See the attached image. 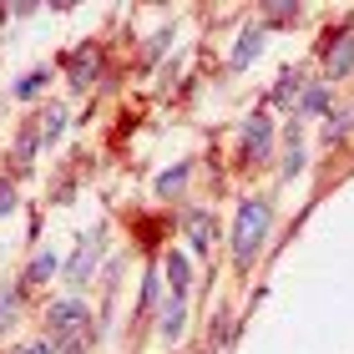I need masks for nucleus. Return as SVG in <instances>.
<instances>
[{
    "label": "nucleus",
    "instance_id": "1",
    "mask_svg": "<svg viewBox=\"0 0 354 354\" xmlns=\"http://www.w3.org/2000/svg\"><path fill=\"white\" fill-rule=\"evenodd\" d=\"M268 228V213H263V203H248L243 213H238V259H253V248H259V238Z\"/></svg>",
    "mask_w": 354,
    "mask_h": 354
},
{
    "label": "nucleus",
    "instance_id": "2",
    "mask_svg": "<svg viewBox=\"0 0 354 354\" xmlns=\"http://www.w3.org/2000/svg\"><path fill=\"white\" fill-rule=\"evenodd\" d=\"M51 324H56V329H76V324H86V304H82V299H61L56 309H51Z\"/></svg>",
    "mask_w": 354,
    "mask_h": 354
},
{
    "label": "nucleus",
    "instance_id": "3",
    "mask_svg": "<svg viewBox=\"0 0 354 354\" xmlns=\"http://www.w3.org/2000/svg\"><path fill=\"white\" fill-rule=\"evenodd\" d=\"M162 334H167V339H177V334H183V299H172V309L162 314Z\"/></svg>",
    "mask_w": 354,
    "mask_h": 354
},
{
    "label": "nucleus",
    "instance_id": "4",
    "mask_svg": "<svg viewBox=\"0 0 354 354\" xmlns=\"http://www.w3.org/2000/svg\"><path fill=\"white\" fill-rule=\"evenodd\" d=\"M167 273H172V288L183 294V288H187V263H183V259H172V263H167Z\"/></svg>",
    "mask_w": 354,
    "mask_h": 354
},
{
    "label": "nucleus",
    "instance_id": "5",
    "mask_svg": "<svg viewBox=\"0 0 354 354\" xmlns=\"http://www.w3.org/2000/svg\"><path fill=\"white\" fill-rule=\"evenodd\" d=\"M46 273H56V259H51V253H41V259L30 263V279H46Z\"/></svg>",
    "mask_w": 354,
    "mask_h": 354
},
{
    "label": "nucleus",
    "instance_id": "6",
    "mask_svg": "<svg viewBox=\"0 0 354 354\" xmlns=\"http://www.w3.org/2000/svg\"><path fill=\"white\" fill-rule=\"evenodd\" d=\"M177 183H183V167H172V172L157 177V192H177Z\"/></svg>",
    "mask_w": 354,
    "mask_h": 354
},
{
    "label": "nucleus",
    "instance_id": "7",
    "mask_svg": "<svg viewBox=\"0 0 354 354\" xmlns=\"http://www.w3.org/2000/svg\"><path fill=\"white\" fill-rule=\"evenodd\" d=\"M253 51H259V36H248L243 46H238V61H253Z\"/></svg>",
    "mask_w": 354,
    "mask_h": 354
},
{
    "label": "nucleus",
    "instance_id": "8",
    "mask_svg": "<svg viewBox=\"0 0 354 354\" xmlns=\"http://www.w3.org/2000/svg\"><path fill=\"white\" fill-rule=\"evenodd\" d=\"M21 354H56V349H51V344H26Z\"/></svg>",
    "mask_w": 354,
    "mask_h": 354
},
{
    "label": "nucleus",
    "instance_id": "9",
    "mask_svg": "<svg viewBox=\"0 0 354 354\" xmlns=\"http://www.w3.org/2000/svg\"><path fill=\"white\" fill-rule=\"evenodd\" d=\"M10 203H15V192H10V187H0V213H6Z\"/></svg>",
    "mask_w": 354,
    "mask_h": 354
}]
</instances>
